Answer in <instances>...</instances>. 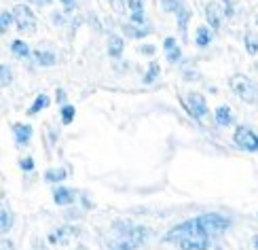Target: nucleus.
<instances>
[{
    "instance_id": "obj_17",
    "label": "nucleus",
    "mask_w": 258,
    "mask_h": 250,
    "mask_svg": "<svg viewBox=\"0 0 258 250\" xmlns=\"http://www.w3.org/2000/svg\"><path fill=\"white\" fill-rule=\"evenodd\" d=\"M47 106H49V97H47L45 93H40L36 100H34V104L30 106V111H28V113H30V115H36V113H40L42 108H47Z\"/></svg>"
},
{
    "instance_id": "obj_28",
    "label": "nucleus",
    "mask_w": 258,
    "mask_h": 250,
    "mask_svg": "<svg viewBox=\"0 0 258 250\" xmlns=\"http://www.w3.org/2000/svg\"><path fill=\"white\" fill-rule=\"evenodd\" d=\"M30 3H34V5H38V7H45V5L51 3V0H30Z\"/></svg>"
},
{
    "instance_id": "obj_5",
    "label": "nucleus",
    "mask_w": 258,
    "mask_h": 250,
    "mask_svg": "<svg viewBox=\"0 0 258 250\" xmlns=\"http://www.w3.org/2000/svg\"><path fill=\"white\" fill-rule=\"evenodd\" d=\"M11 17L15 19L19 32H28V34H32V32L36 30V17H34V13H32V9H28L26 5L13 7V15Z\"/></svg>"
},
{
    "instance_id": "obj_21",
    "label": "nucleus",
    "mask_w": 258,
    "mask_h": 250,
    "mask_svg": "<svg viewBox=\"0 0 258 250\" xmlns=\"http://www.w3.org/2000/svg\"><path fill=\"white\" fill-rule=\"evenodd\" d=\"M11 51H13L15 56H19V58H28L30 56V47L26 45L24 40H15L13 45H11Z\"/></svg>"
},
{
    "instance_id": "obj_9",
    "label": "nucleus",
    "mask_w": 258,
    "mask_h": 250,
    "mask_svg": "<svg viewBox=\"0 0 258 250\" xmlns=\"http://www.w3.org/2000/svg\"><path fill=\"white\" fill-rule=\"evenodd\" d=\"M206 19H208V24L216 30L220 28V21H222V7L218 3H208L206 7Z\"/></svg>"
},
{
    "instance_id": "obj_20",
    "label": "nucleus",
    "mask_w": 258,
    "mask_h": 250,
    "mask_svg": "<svg viewBox=\"0 0 258 250\" xmlns=\"http://www.w3.org/2000/svg\"><path fill=\"white\" fill-rule=\"evenodd\" d=\"M11 227H13V216H11L9 212H5V210H0V235L7 233Z\"/></svg>"
},
{
    "instance_id": "obj_22",
    "label": "nucleus",
    "mask_w": 258,
    "mask_h": 250,
    "mask_svg": "<svg viewBox=\"0 0 258 250\" xmlns=\"http://www.w3.org/2000/svg\"><path fill=\"white\" fill-rule=\"evenodd\" d=\"M63 178H66V170H61V168L47 170V174H45V180H49V182H59Z\"/></svg>"
},
{
    "instance_id": "obj_6",
    "label": "nucleus",
    "mask_w": 258,
    "mask_h": 250,
    "mask_svg": "<svg viewBox=\"0 0 258 250\" xmlns=\"http://www.w3.org/2000/svg\"><path fill=\"white\" fill-rule=\"evenodd\" d=\"M235 144L243 151H250V153H256L258 151V136L252 132L250 127H239L237 132H235Z\"/></svg>"
},
{
    "instance_id": "obj_14",
    "label": "nucleus",
    "mask_w": 258,
    "mask_h": 250,
    "mask_svg": "<svg viewBox=\"0 0 258 250\" xmlns=\"http://www.w3.org/2000/svg\"><path fill=\"white\" fill-rule=\"evenodd\" d=\"M123 53V40L119 36H110L108 40V56L110 58H121Z\"/></svg>"
},
{
    "instance_id": "obj_8",
    "label": "nucleus",
    "mask_w": 258,
    "mask_h": 250,
    "mask_svg": "<svg viewBox=\"0 0 258 250\" xmlns=\"http://www.w3.org/2000/svg\"><path fill=\"white\" fill-rule=\"evenodd\" d=\"M186 108L188 113L195 117V119H203L208 115V104H206V97L201 93H188L186 97Z\"/></svg>"
},
{
    "instance_id": "obj_33",
    "label": "nucleus",
    "mask_w": 258,
    "mask_h": 250,
    "mask_svg": "<svg viewBox=\"0 0 258 250\" xmlns=\"http://www.w3.org/2000/svg\"><path fill=\"white\" fill-rule=\"evenodd\" d=\"M77 250H87V248H85V246H79V248H77Z\"/></svg>"
},
{
    "instance_id": "obj_16",
    "label": "nucleus",
    "mask_w": 258,
    "mask_h": 250,
    "mask_svg": "<svg viewBox=\"0 0 258 250\" xmlns=\"http://www.w3.org/2000/svg\"><path fill=\"white\" fill-rule=\"evenodd\" d=\"M123 32L127 36H132V38H144L146 34H150V30L148 28H136V26H123Z\"/></svg>"
},
{
    "instance_id": "obj_1",
    "label": "nucleus",
    "mask_w": 258,
    "mask_h": 250,
    "mask_svg": "<svg viewBox=\"0 0 258 250\" xmlns=\"http://www.w3.org/2000/svg\"><path fill=\"white\" fill-rule=\"evenodd\" d=\"M165 242H171L180 246L182 250H208L210 248V235H206L201 231V227L197 225V221H186L178 227H174L167 235Z\"/></svg>"
},
{
    "instance_id": "obj_25",
    "label": "nucleus",
    "mask_w": 258,
    "mask_h": 250,
    "mask_svg": "<svg viewBox=\"0 0 258 250\" xmlns=\"http://www.w3.org/2000/svg\"><path fill=\"white\" fill-rule=\"evenodd\" d=\"M157 74H159V64H157V62H153V64H150L148 74L144 77V83H153V81L157 79Z\"/></svg>"
},
{
    "instance_id": "obj_30",
    "label": "nucleus",
    "mask_w": 258,
    "mask_h": 250,
    "mask_svg": "<svg viewBox=\"0 0 258 250\" xmlns=\"http://www.w3.org/2000/svg\"><path fill=\"white\" fill-rule=\"evenodd\" d=\"M63 100H66V93H63V91H61V89H59V91H57V102H59V104H61V102H63Z\"/></svg>"
},
{
    "instance_id": "obj_18",
    "label": "nucleus",
    "mask_w": 258,
    "mask_h": 250,
    "mask_svg": "<svg viewBox=\"0 0 258 250\" xmlns=\"http://www.w3.org/2000/svg\"><path fill=\"white\" fill-rule=\"evenodd\" d=\"M11 81H13V70H11L7 64H0V89L11 85Z\"/></svg>"
},
{
    "instance_id": "obj_2",
    "label": "nucleus",
    "mask_w": 258,
    "mask_h": 250,
    "mask_svg": "<svg viewBox=\"0 0 258 250\" xmlns=\"http://www.w3.org/2000/svg\"><path fill=\"white\" fill-rule=\"evenodd\" d=\"M114 233L116 237L110 240V250H136L148 237L146 227H134L129 223H116Z\"/></svg>"
},
{
    "instance_id": "obj_10",
    "label": "nucleus",
    "mask_w": 258,
    "mask_h": 250,
    "mask_svg": "<svg viewBox=\"0 0 258 250\" xmlns=\"http://www.w3.org/2000/svg\"><path fill=\"white\" fill-rule=\"evenodd\" d=\"M13 134H15V140H17V146H26L28 140L32 138V127L24 125V123H15L13 125Z\"/></svg>"
},
{
    "instance_id": "obj_4",
    "label": "nucleus",
    "mask_w": 258,
    "mask_h": 250,
    "mask_svg": "<svg viewBox=\"0 0 258 250\" xmlns=\"http://www.w3.org/2000/svg\"><path fill=\"white\" fill-rule=\"evenodd\" d=\"M195 221L201 227V231L206 235H210V237L222 233L224 229H229V225H231V219H227V216H222V214H216V212L203 214V216H199V219H195Z\"/></svg>"
},
{
    "instance_id": "obj_23",
    "label": "nucleus",
    "mask_w": 258,
    "mask_h": 250,
    "mask_svg": "<svg viewBox=\"0 0 258 250\" xmlns=\"http://www.w3.org/2000/svg\"><path fill=\"white\" fill-rule=\"evenodd\" d=\"M210 40H212L210 30L208 28H199L197 30V45L199 47H206V45H210Z\"/></svg>"
},
{
    "instance_id": "obj_19",
    "label": "nucleus",
    "mask_w": 258,
    "mask_h": 250,
    "mask_svg": "<svg viewBox=\"0 0 258 250\" xmlns=\"http://www.w3.org/2000/svg\"><path fill=\"white\" fill-rule=\"evenodd\" d=\"M245 49H248L250 56H256L258 53V36L254 32H248V34H245Z\"/></svg>"
},
{
    "instance_id": "obj_13",
    "label": "nucleus",
    "mask_w": 258,
    "mask_h": 250,
    "mask_svg": "<svg viewBox=\"0 0 258 250\" xmlns=\"http://www.w3.org/2000/svg\"><path fill=\"white\" fill-rule=\"evenodd\" d=\"M163 45H165V51H167V60H169V62H178L182 53H180V49H178V45H176V40H174V38H165Z\"/></svg>"
},
{
    "instance_id": "obj_29",
    "label": "nucleus",
    "mask_w": 258,
    "mask_h": 250,
    "mask_svg": "<svg viewBox=\"0 0 258 250\" xmlns=\"http://www.w3.org/2000/svg\"><path fill=\"white\" fill-rule=\"evenodd\" d=\"M61 3L66 5V9H68V11H72V9H74V0H61Z\"/></svg>"
},
{
    "instance_id": "obj_24",
    "label": "nucleus",
    "mask_w": 258,
    "mask_h": 250,
    "mask_svg": "<svg viewBox=\"0 0 258 250\" xmlns=\"http://www.w3.org/2000/svg\"><path fill=\"white\" fill-rule=\"evenodd\" d=\"M72 119H74V106H63L61 108V123L63 125H70L72 123Z\"/></svg>"
},
{
    "instance_id": "obj_32",
    "label": "nucleus",
    "mask_w": 258,
    "mask_h": 250,
    "mask_svg": "<svg viewBox=\"0 0 258 250\" xmlns=\"http://www.w3.org/2000/svg\"><path fill=\"white\" fill-rule=\"evenodd\" d=\"M254 246H256V250H258V235L254 237Z\"/></svg>"
},
{
    "instance_id": "obj_31",
    "label": "nucleus",
    "mask_w": 258,
    "mask_h": 250,
    "mask_svg": "<svg viewBox=\"0 0 258 250\" xmlns=\"http://www.w3.org/2000/svg\"><path fill=\"white\" fill-rule=\"evenodd\" d=\"M142 53H155V47H142Z\"/></svg>"
},
{
    "instance_id": "obj_7",
    "label": "nucleus",
    "mask_w": 258,
    "mask_h": 250,
    "mask_svg": "<svg viewBox=\"0 0 258 250\" xmlns=\"http://www.w3.org/2000/svg\"><path fill=\"white\" fill-rule=\"evenodd\" d=\"M161 3H163V7L169 11V13H176L178 15V28L184 32L186 30V24H188V17H190L188 9L184 7V3H182V0H161Z\"/></svg>"
},
{
    "instance_id": "obj_3",
    "label": "nucleus",
    "mask_w": 258,
    "mask_h": 250,
    "mask_svg": "<svg viewBox=\"0 0 258 250\" xmlns=\"http://www.w3.org/2000/svg\"><path fill=\"white\" fill-rule=\"evenodd\" d=\"M229 85L243 102H248V104H256L258 102V85L252 79L243 77V74H237V77H231Z\"/></svg>"
},
{
    "instance_id": "obj_26",
    "label": "nucleus",
    "mask_w": 258,
    "mask_h": 250,
    "mask_svg": "<svg viewBox=\"0 0 258 250\" xmlns=\"http://www.w3.org/2000/svg\"><path fill=\"white\" fill-rule=\"evenodd\" d=\"M11 13H3L0 15V34H5V32L9 30V26H11Z\"/></svg>"
},
{
    "instance_id": "obj_12",
    "label": "nucleus",
    "mask_w": 258,
    "mask_h": 250,
    "mask_svg": "<svg viewBox=\"0 0 258 250\" xmlns=\"http://www.w3.org/2000/svg\"><path fill=\"white\" fill-rule=\"evenodd\" d=\"M216 123L222 125V127H227V125L233 123V117H231V108H229V106L216 108Z\"/></svg>"
},
{
    "instance_id": "obj_15",
    "label": "nucleus",
    "mask_w": 258,
    "mask_h": 250,
    "mask_svg": "<svg viewBox=\"0 0 258 250\" xmlns=\"http://www.w3.org/2000/svg\"><path fill=\"white\" fill-rule=\"evenodd\" d=\"M34 58L40 66H53L55 64V56L51 51H34Z\"/></svg>"
},
{
    "instance_id": "obj_11",
    "label": "nucleus",
    "mask_w": 258,
    "mask_h": 250,
    "mask_svg": "<svg viewBox=\"0 0 258 250\" xmlns=\"http://www.w3.org/2000/svg\"><path fill=\"white\" fill-rule=\"evenodd\" d=\"M53 199H55V204L57 206H68V204H72L74 202V191H70V189H55V193H53Z\"/></svg>"
},
{
    "instance_id": "obj_27",
    "label": "nucleus",
    "mask_w": 258,
    "mask_h": 250,
    "mask_svg": "<svg viewBox=\"0 0 258 250\" xmlns=\"http://www.w3.org/2000/svg\"><path fill=\"white\" fill-rule=\"evenodd\" d=\"M19 166H21V170H34V159L32 157H24L19 161Z\"/></svg>"
}]
</instances>
